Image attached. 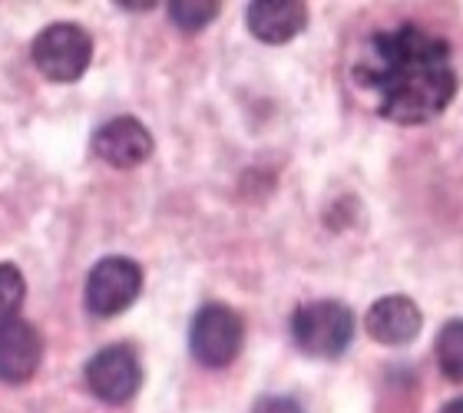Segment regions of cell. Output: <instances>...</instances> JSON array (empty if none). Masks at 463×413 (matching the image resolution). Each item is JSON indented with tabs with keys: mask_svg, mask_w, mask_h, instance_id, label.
<instances>
[{
	"mask_svg": "<svg viewBox=\"0 0 463 413\" xmlns=\"http://www.w3.org/2000/svg\"><path fill=\"white\" fill-rule=\"evenodd\" d=\"M251 413H301V407L291 397H261Z\"/></svg>",
	"mask_w": 463,
	"mask_h": 413,
	"instance_id": "5bb4252c",
	"label": "cell"
},
{
	"mask_svg": "<svg viewBox=\"0 0 463 413\" xmlns=\"http://www.w3.org/2000/svg\"><path fill=\"white\" fill-rule=\"evenodd\" d=\"M354 80L374 93L381 116L401 126L430 123L457 93V70L447 40L414 23L377 30L357 60Z\"/></svg>",
	"mask_w": 463,
	"mask_h": 413,
	"instance_id": "6da1fadb",
	"label": "cell"
},
{
	"mask_svg": "<svg viewBox=\"0 0 463 413\" xmlns=\"http://www.w3.org/2000/svg\"><path fill=\"white\" fill-rule=\"evenodd\" d=\"M437 364L447 380H463V321H447L437 337Z\"/></svg>",
	"mask_w": 463,
	"mask_h": 413,
	"instance_id": "8fae6325",
	"label": "cell"
},
{
	"mask_svg": "<svg viewBox=\"0 0 463 413\" xmlns=\"http://www.w3.org/2000/svg\"><path fill=\"white\" fill-rule=\"evenodd\" d=\"M143 291V268L133 258L109 255L97 261L87 275V308L97 317H113L126 311Z\"/></svg>",
	"mask_w": 463,
	"mask_h": 413,
	"instance_id": "5b68a950",
	"label": "cell"
},
{
	"mask_svg": "<svg viewBox=\"0 0 463 413\" xmlns=\"http://www.w3.org/2000/svg\"><path fill=\"white\" fill-rule=\"evenodd\" d=\"M245 341V324L225 305H205L195 311L193 327H189V347L193 357L205 367H229L241 351Z\"/></svg>",
	"mask_w": 463,
	"mask_h": 413,
	"instance_id": "277c9868",
	"label": "cell"
},
{
	"mask_svg": "<svg viewBox=\"0 0 463 413\" xmlns=\"http://www.w3.org/2000/svg\"><path fill=\"white\" fill-rule=\"evenodd\" d=\"M87 387L90 394L103 400V404H126L133 400L143 380V367L139 357L126 344H109L87 361Z\"/></svg>",
	"mask_w": 463,
	"mask_h": 413,
	"instance_id": "8992f818",
	"label": "cell"
},
{
	"mask_svg": "<svg viewBox=\"0 0 463 413\" xmlns=\"http://www.w3.org/2000/svg\"><path fill=\"white\" fill-rule=\"evenodd\" d=\"M420 324H424V314L404 295H387V298L374 301L364 317L367 334L374 337L377 344H387V347L411 344L420 334Z\"/></svg>",
	"mask_w": 463,
	"mask_h": 413,
	"instance_id": "9c48e42d",
	"label": "cell"
},
{
	"mask_svg": "<svg viewBox=\"0 0 463 413\" xmlns=\"http://www.w3.org/2000/svg\"><path fill=\"white\" fill-rule=\"evenodd\" d=\"M43 361V334L37 324L24 317L0 321V380L4 384H27Z\"/></svg>",
	"mask_w": 463,
	"mask_h": 413,
	"instance_id": "52a82bcc",
	"label": "cell"
},
{
	"mask_svg": "<svg viewBox=\"0 0 463 413\" xmlns=\"http://www.w3.org/2000/svg\"><path fill=\"white\" fill-rule=\"evenodd\" d=\"M30 57L53 83H77L93 60V40L80 23H50L33 37Z\"/></svg>",
	"mask_w": 463,
	"mask_h": 413,
	"instance_id": "7a4b0ae2",
	"label": "cell"
},
{
	"mask_svg": "<svg viewBox=\"0 0 463 413\" xmlns=\"http://www.w3.org/2000/svg\"><path fill=\"white\" fill-rule=\"evenodd\" d=\"M444 413H463V397L460 400H450V404L444 407Z\"/></svg>",
	"mask_w": 463,
	"mask_h": 413,
	"instance_id": "9a60e30c",
	"label": "cell"
},
{
	"mask_svg": "<svg viewBox=\"0 0 463 413\" xmlns=\"http://www.w3.org/2000/svg\"><path fill=\"white\" fill-rule=\"evenodd\" d=\"M291 337L311 357H338L354 337V314L338 301H311L291 314Z\"/></svg>",
	"mask_w": 463,
	"mask_h": 413,
	"instance_id": "3957f363",
	"label": "cell"
},
{
	"mask_svg": "<svg viewBox=\"0 0 463 413\" xmlns=\"http://www.w3.org/2000/svg\"><path fill=\"white\" fill-rule=\"evenodd\" d=\"M93 153L116 169H136L153 155V133L133 116H116L93 133Z\"/></svg>",
	"mask_w": 463,
	"mask_h": 413,
	"instance_id": "ba28073f",
	"label": "cell"
},
{
	"mask_svg": "<svg viewBox=\"0 0 463 413\" xmlns=\"http://www.w3.org/2000/svg\"><path fill=\"white\" fill-rule=\"evenodd\" d=\"M215 17H219V4L215 0H173L169 4V20L179 30H185V33L209 27Z\"/></svg>",
	"mask_w": 463,
	"mask_h": 413,
	"instance_id": "7c38bea8",
	"label": "cell"
},
{
	"mask_svg": "<svg viewBox=\"0 0 463 413\" xmlns=\"http://www.w3.org/2000/svg\"><path fill=\"white\" fill-rule=\"evenodd\" d=\"M251 37L261 43H288L308 23V10L298 0H255L245 10Z\"/></svg>",
	"mask_w": 463,
	"mask_h": 413,
	"instance_id": "30bf717a",
	"label": "cell"
},
{
	"mask_svg": "<svg viewBox=\"0 0 463 413\" xmlns=\"http://www.w3.org/2000/svg\"><path fill=\"white\" fill-rule=\"evenodd\" d=\"M24 298H27V281H24L20 268L10 261H0V321L17 314Z\"/></svg>",
	"mask_w": 463,
	"mask_h": 413,
	"instance_id": "4fadbf2b",
	"label": "cell"
}]
</instances>
